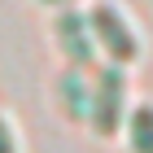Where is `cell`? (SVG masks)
I'll use <instances>...</instances> for the list:
<instances>
[{
  "label": "cell",
  "mask_w": 153,
  "mask_h": 153,
  "mask_svg": "<svg viewBox=\"0 0 153 153\" xmlns=\"http://www.w3.org/2000/svg\"><path fill=\"white\" fill-rule=\"evenodd\" d=\"M0 153H13V140H9V127L0 123Z\"/></svg>",
  "instance_id": "cell-1"
}]
</instances>
